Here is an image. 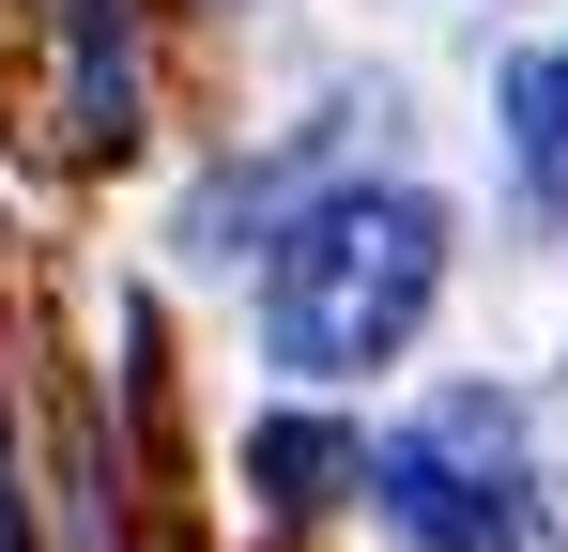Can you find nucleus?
Returning <instances> with one entry per match:
<instances>
[{
    "instance_id": "f03ea898",
    "label": "nucleus",
    "mask_w": 568,
    "mask_h": 552,
    "mask_svg": "<svg viewBox=\"0 0 568 552\" xmlns=\"http://www.w3.org/2000/svg\"><path fill=\"white\" fill-rule=\"evenodd\" d=\"M354 491H369L415 552H568V507H554V476H538L523 415H507L491 384L430 399L415 430H384V446L354 460Z\"/></svg>"
},
{
    "instance_id": "39448f33",
    "label": "nucleus",
    "mask_w": 568,
    "mask_h": 552,
    "mask_svg": "<svg viewBox=\"0 0 568 552\" xmlns=\"http://www.w3.org/2000/svg\"><path fill=\"white\" fill-rule=\"evenodd\" d=\"M354 430H323V415H277V430H246V476H262V491H277L292 522H307V507H338V491H354Z\"/></svg>"
},
{
    "instance_id": "20e7f679",
    "label": "nucleus",
    "mask_w": 568,
    "mask_h": 552,
    "mask_svg": "<svg viewBox=\"0 0 568 552\" xmlns=\"http://www.w3.org/2000/svg\"><path fill=\"white\" fill-rule=\"evenodd\" d=\"M507 170H523V200L568 231V47L507 62Z\"/></svg>"
},
{
    "instance_id": "f257e3e1",
    "label": "nucleus",
    "mask_w": 568,
    "mask_h": 552,
    "mask_svg": "<svg viewBox=\"0 0 568 552\" xmlns=\"http://www.w3.org/2000/svg\"><path fill=\"white\" fill-rule=\"evenodd\" d=\"M446 292V215L415 184H338L307 200L262 262V323H277V368L338 384V368H384Z\"/></svg>"
},
{
    "instance_id": "7ed1b4c3",
    "label": "nucleus",
    "mask_w": 568,
    "mask_h": 552,
    "mask_svg": "<svg viewBox=\"0 0 568 552\" xmlns=\"http://www.w3.org/2000/svg\"><path fill=\"white\" fill-rule=\"evenodd\" d=\"M123 108H139V31H123V0H62V139L93 154V139H123Z\"/></svg>"
}]
</instances>
